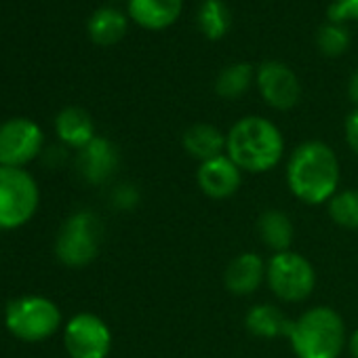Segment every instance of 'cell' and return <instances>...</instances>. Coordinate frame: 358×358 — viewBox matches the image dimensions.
I'll return each instance as SVG.
<instances>
[{
  "instance_id": "ba28073f",
  "label": "cell",
  "mask_w": 358,
  "mask_h": 358,
  "mask_svg": "<svg viewBox=\"0 0 358 358\" xmlns=\"http://www.w3.org/2000/svg\"><path fill=\"white\" fill-rule=\"evenodd\" d=\"M64 345L70 358H108L112 352V331L101 316L80 312L66 322Z\"/></svg>"
},
{
  "instance_id": "7402d4cb",
  "label": "cell",
  "mask_w": 358,
  "mask_h": 358,
  "mask_svg": "<svg viewBox=\"0 0 358 358\" xmlns=\"http://www.w3.org/2000/svg\"><path fill=\"white\" fill-rule=\"evenodd\" d=\"M327 213L335 226L343 230H358V190H339L327 203Z\"/></svg>"
},
{
  "instance_id": "5bb4252c",
  "label": "cell",
  "mask_w": 358,
  "mask_h": 358,
  "mask_svg": "<svg viewBox=\"0 0 358 358\" xmlns=\"http://www.w3.org/2000/svg\"><path fill=\"white\" fill-rule=\"evenodd\" d=\"M129 17L143 30H166L184 9V0H129Z\"/></svg>"
},
{
  "instance_id": "cb8c5ba5",
  "label": "cell",
  "mask_w": 358,
  "mask_h": 358,
  "mask_svg": "<svg viewBox=\"0 0 358 358\" xmlns=\"http://www.w3.org/2000/svg\"><path fill=\"white\" fill-rule=\"evenodd\" d=\"M329 22L333 24H345V22H358V0H333L327 11Z\"/></svg>"
},
{
  "instance_id": "5b68a950",
  "label": "cell",
  "mask_w": 358,
  "mask_h": 358,
  "mask_svg": "<svg viewBox=\"0 0 358 358\" xmlns=\"http://www.w3.org/2000/svg\"><path fill=\"white\" fill-rule=\"evenodd\" d=\"M266 285L278 301L301 303L316 289V270L306 255L293 249L272 253L266 262Z\"/></svg>"
},
{
  "instance_id": "d4e9b609",
  "label": "cell",
  "mask_w": 358,
  "mask_h": 358,
  "mask_svg": "<svg viewBox=\"0 0 358 358\" xmlns=\"http://www.w3.org/2000/svg\"><path fill=\"white\" fill-rule=\"evenodd\" d=\"M112 203L116 209H122V211H129V209H135L139 205V192L135 186L131 184H122L118 186L114 192H112Z\"/></svg>"
},
{
  "instance_id": "83f0119b",
  "label": "cell",
  "mask_w": 358,
  "mask_h": 358,
  "mask_svg": "<svg viewBox=\"0 0 358 358\" xmlns=\"http://www.w3.org/2000/svg\"><path fill=\"white\" fill-rule=\"evenodd\" d=\"M348 352H350L352 358H358V329H354L348 335Z\"/></svg>"
},
{
  "instance_id": "484cf974",
  "label": "cell",
  "mask_w": 358,
  "mask_h": 358,
  "mask_svg": "<svg viewBox=\"0 0 358 358\" xmlns=\"http://www.w3.org/2000/svg\"><path fill=\"white\" fill-rule=\"evenodd\" d=\"M343 135H345V143L348 148L358 156V108H354L345 122H343Z\"/></svg>"
},
{
  "instance_id": "2e32d148",
  "label": "cell",
  "mask_w": 358,
  "mask_h": 358,
  "mask_svg": "<svg viewBox=\"0 0 358 358\" xmlns=\"http://www.w3.org/2000/svg\"><path fill=\"white\" fill-rule=\"evenodd\" d=\"M245 329L257 339H280L289 335L291 318L274 303H255L245 314Z\"/></svg>"
},
{
  "instance_id": "30bf717a",
  "label": "cell",
  "mask_w": 358,
  "mask_h": 358,
  "mask_svg": "<svg viewBox=\"0 0 358 358\" xmlns=\"http://www.w3.org/2000/svg\"><path fill=\"white\" fill-rule=\"evenodd\" d=\"M255 87L262 99L278 112L293 110L301 97V85L297 74L287 64L276 59L264 62L255 70Z\"/></svg>"
},
{
  "instance_id": "8992f818",
  "label": "cell",
  "mask_w": 358,
  "mask_h": 358,
  "mask_svg": "<svg viewBox=\"0 0 358 358\" xmlns=\"http://www.w3.org/2000/svg\"><path fill=\"white\" fill-rule=\"evenodd\" d=\"M41 203V190L26 169L0 166V230L26 226Z\"/></svg>"
},
{
  "instance_id": "3957f363",
  "label": "cell",
  "mask_w": 358,
  "mask_h": 358,
  "mask_svg": "<svg viewBox=\"0 0 358 358\" xmlns=\"http://www.w3.org/2000/svg\"><path fill=\"white\" fill-rule=\"evenodd\" d=\"M287 339L297 358H339L348 348L345 322L331 306H312L293 318Z\"/></svg>"
},
{
  "instance_id": "6da1fadb",
  "label": "cell",
  "mask_w": 358,
  "mask_h": 358,
  "mask_svg": "<svg viewBox=\"0 0 358 358\" xmlns=\"http://www.w3.org/2000/svg\"><path fill=\"white\" fill-rule=\"evenodd\" d=\"M285 177L287 188L299 203L318 207L327 205L339 192L341 164L329 143L308 139L295 145L289 154Z\"/></svg>"
},
{
  "instance_id": "7a4b0ae2",
  "label": "cell",
  "mask_w": 358,
  "mask_h": 358,
  "mask_svg": "<svg viewBox=\"0 0 358 358\" xmlns=\"http://www.w3.org/2000/svg\"><path fill=\"white\" fill-rule=\"evenodd\" d=\"M226 154L243 173H268L285 156V137L266 116H243L226 133Z\"/></svg>"
},
{
  "instance_id": "52a82bcc",
  "label": "cell",
  "mask_w": 358,
  "mask_h": 358,
  "mask_svg": "<svg viewBox=\"0 0 358 358\" xmlns=\"http://www.w3.org/2000/svg\"><path fill=\"white\" fill-rule=\"evenodd\" d=\"M101 247V224L91 211L72 213L55 241V255L68 268H85L97 255Z\"/></svg>"
},
{
  "instance_id": "8fae6325",
  "label": "cell",
  "mask_w": 358,
  "mask_h": 358,
  "mask_svg": "<svg viewBox=\"0 0 358 358\" xmlns=\"http://www.w3.org/2000/svg\"><path fill=\"white\" fill-rule=\"evenodd\" d=\"M196 184L205 196L213 201H226L241 190L243 171L228 154H222L211 160L199 162Z\"/></svg>"
},
{
  "instance_id": "9c48e42d",
  "label": "cell",
  "mask_w": 358,
  "mask_h": 358,
  "mask_svg": "<svg viewBox=\"0 0 358 358\" xmlns=\"http://www.w3.org/2000/svg\"><path fill=\"white\" fill-rule=\"evenodd\" d=\"M45 145L43 129L30 118H11L0 124V166L24 169Z\"/></svg>"
},
{
  "instance_id": "d6986e66",
  "label": "cell",
  "mask_w": 358,
  "mask_h": 358,
  "mask_svg": "<svg viewBox=\"0 0 358 358\" xmlns=\"http://www.w3.org/2000/svg\"><path fill=\"white\" fill-rule=\"evenodd\" d=\"M89 38L99 47H112L122 41L127 34V15L114 7L97 9L87 24Z\"/></svg>"
},
{
  "instance_id": "9a60e30c",
  "label": "cell",
  "mask_w": 358,
  "mask_h": 358,
  "mask_svg": "<svg viewBox=\"0 0 358 358\" xmlns=\"http://www.w3.org/2000/svg\"><path fill=\"white\" fill-rule=\"evenodd\" d=\"M182 145L190 158L205 162L226 154V133L211 122H196L184 131Z\"/></svg>"
},
{
  "instance_id": "7c38bea8",
  "label": "cell",
  "mask_w": 358,
  "mask_h": 358,
  "mask_svg": "<svg viewBox=\"0 0 358 358\" xmlns=\"http://www.w3.org/2000/svg\"><path fill=\"white\" fill-rule=\"evenodd\" d=\"M120 162L116 145L108 137H95L91 143H87L83 150H78V171L85 182L89 184H106L108 179L116 173Z\"/></svg>"
},
{
  "instance_id": "603a6c76",
  "label": "cell",
  "mask_w": 358,
  "mask_h": 358,
  "mask_svg": "<svg viewBox=\"0 0 358 358\" xmlns=\"http://www.w3.org/2000/svg\"><path fill=\"white\" fill-rule=\"evenodd\" d=\"M316 47L324 57H339L350 47V32L341 24H324L316 32Z\"/></svg>"
},
{
  "instance_id": "ac0fdd59",
  "label": "cell",
  "mask_w": 358,
  "mask_h": 358,
  "mask_svg": "<svg viewBox=\"0 0 358 358\" xmlns=\"http://www.w3.org/2000/svg\"><path fill=\"white\" fill-rule=\"evenodd\" d=\"M257 234L266 249L272 253L289 251L295 238V228L291 217L280 209H266L257 217Z\"/></svg>"
},
{
  "instance_id": "277c9868",
  "label": "cell",
  "mask_w": 358,
  "mask_h": 358,
  "mask_svg": "<svg viewBox=\"0 0 358 358\" xmlns=\"http://www.w3.org/2000/svg\"><path fill=\"white\" fill-rule=\"evenodd\" d=\"M7 331L28 343H38L53 337L62 327L59 306L43 295H24L5 308Z\"/></svg>"
},
{
  "instance_id": "4316f807",
  "label": "cell",
  "mask_w": 358,
  "mask_h": 358,
  "mask_svg": "<svg viewBox=\"0 0 358 358\" xmlns=\"http://www.w3.org/2000/svg\"><path fill=\"white\" fill-rule=\"evenodd\" d=\"M348 97L358 108V70H354L350 80H348Z\"/></svg>"
},
{
  "instance_id": "4fadbf2b",
  "label": "cell",
  "mask_w": 358,
  "mask_h": 358,
  "mask_svg": "<svg viewBox=\"0 0 358 358\" xmlns=\"http://www.w3.org/2000/svg\"><path fill=\"white\" fill-rule=\"evenodd\" d=\"M266 282V259L253 251H243L230 259L224 272V285L228 293L236 297L253 295Z\"/></svg>"
},
{
  "instance_id": "e0dca14e",
  "label": "cell",
  "mask_w": 358,
  "mask_h": 358,
  "mask_svg": "<svg viewBox=\"0 0 358 358\" xmlns=\"http://www.w3.org/2000/svg\"><path fill=\"white\" fill-rule=\"evenodd\" d=\"M55 133L57 137L74 150H83L87 143H91L95 135V122L91 114L78 106L64 108L55 118Z\"/></svg>"
},
{
  "instance_id": "ffe728a7",
  "label": "cell",
  "mask_w": 358,
  "mask_h": 358,
  "mask_svg": "<svg viewBox=\"0 0 358 358\" xmlns=\"http://www.w3.org/2000/svg\"><path fill=\"white\" fill-rule=\"evenodd\" d=\"M255 83V68L245 62H236L226 66L215 78V93L222 99H238L243 97Z\"/></svg>"
},
{
  "instance_id": "44dd1931",
  "label": "cell",
  "mask_w": 358,
  "mask_h": 358,
  "mask_svg": "<svg viewBox=\"0 0 358 358\" xmlns=\"http://www.w3.org/2000/svg\"><path fill=\"white\" fill-rule=\"evenodd\" d=\"M196 26L205 38L220 41L230 32L232 13L224 0H205L196 15Z\"/></svg>"
}]
</instances>
